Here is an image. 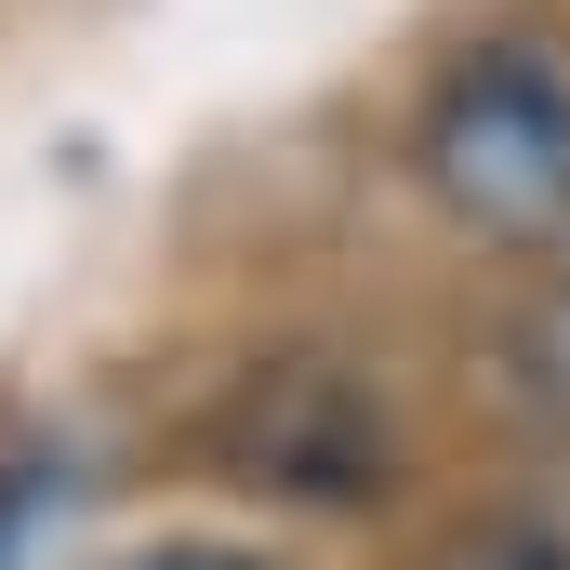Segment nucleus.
Here are the masks:
<instances>
[{
	"label": "nucleus",
	"instance_id": "1",
	"mask_svg": "<svg viewBox=\"0 0 570 570\" xmlns=\"http://www.w3.org/2000/svg\"><path fill=\"white\" fill-rule=\"evenodd\" d=\"M425 186L478 239H558L570 226V67L531 40L451 67L425 107Z\"/></svg>",
	"mask_w": 570,
	"mask_h": 570
},
{
	"label": "nucleus",
	"instance_id": "2",
	"mask_svg": "<svg viewBox=\"0 0 570 570\" xmlns=\"http://www.w3.org/2000/svg\"><path fill=\"white\" fill-rule=\"evenodd\" d=\"M226 451L253 464V491H305V504L385 491V412H372V385H345L332 358L266 372V385L226 412Z\"/></svg>",
	"mask_w": 570,
	"mask_h": 570
},
{
	"label": "nucleus",
	"instance_id": "3",
	"mask_svg": "<svg viewBox=\"0 0 570 570\" xmlns=\"http://www.w3.org/2000/svg\"><path fill=\"white\" fill-rule=\"evenodd\" d=\"M518 385H531V412H544V425H570V279L518 318Z\"/></svg>",
	"mask_w": 570,
	"mask_h": 570
},
{
	"label": "nucleus",
	"instance_id": "4",
	"mask_svg": "<svg viewBox=\"0 0 570 570\" xmlns=\"http://www.w3.org/2000/svg\"><path fill=\"white\" fill-rule=\"evenodd\" d=\"M438 570H570V544L544 518H504V531H478V544H451Z\"/></svg>",
	"mask_w": 570,
	"mask_h": 570
},
{
	"label": "nucleus",
	"instance_id": "5",
	"mask_svg": "<svg viewBox=\"0 0 570 570\" xmlns=\"http://www.w3.org/2000/svg\"><path fill=\"white\" fill-rule=\"evenodd\" d=\"M120 570H266V558H239V544H159V558H120Z\"/></svg>",
	"mask_w": 570,
	"mask_h": 570
}]
</instances>
